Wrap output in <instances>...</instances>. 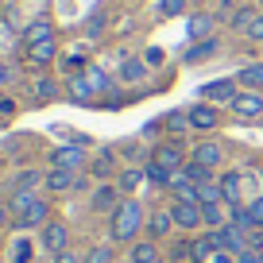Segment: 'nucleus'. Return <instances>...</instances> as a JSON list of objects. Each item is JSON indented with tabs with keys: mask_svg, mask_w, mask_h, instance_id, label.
<instances>
[{
	"mask_svg": "<svg viewBox=\"0 0 263 263\" xmlns=\"http://www.w3.org/2000/svg\"><path fill=\"white\" fill-rule=\"evenodd\" d=\"M93 174H101V178H105V174H112V151H101V159L93 163Z\"/></svg>",
	"mask_w": 263,
	"mask_h": 263,
	"instance_id": "31",
	"label": "nucleus"
},
{
	"mask_svg": "<svg viewBox=\"0 0 263 263\" xmlns=\"http://www.w3.org/2000/svg\"><path fill=\"white\" fill-rule=\"evenodd\" d=\"M132 263H159L155 240H136V244H132Z\"/></svg>",
	"mask_w": 263,
	"mask_h": 263,
	"instance_id": "22",
	"label": "nucleus"
},
{
	"mask_svg": "<svg viewBox=\"0 0 263 263\" xmlns=\"http://www.w3.org/2000/svg\"><path fill=\"white\" fill-rule=\"evenodd\" d=\"M209 31H213V16H205V12L190 16V24H186V35H190V39H209Z\"/></svg>",
	"mask_w": 263,
	"mask_h": 263,
	"instance_id": "21",
	"label": "nucleus"
},
{
	"mask_svg": "<svg viewBox=\"0 0 263 263\" xmlns=\"http://www.w3.org/2000/svg\"><path fill=\"white\" fill-rule=\"evenodd\" d=\"M209 255H217V240H213V232H209V236H197V240H190V259H194V263L209 259Z\"/></svg>",
	"mask_w": 263,
	"mask_h": 263,
	"instance_id": "19",
	"label": "nucleus"
},
{
	"mask_svg": "<svg viewBox=\"0 0 263 263\" xmlns=\"http://www.w3.org/2000/svg\"><path fill=\"white\" fill-rule=\"evenodd\" d=\"M116 78H120V82H128V85L143 82V78H147V62H143V58H128V62L116 70Z\"/></svg>",
	"mask_w": 263,
	"mask_h": 263,
	"instance_id": "15",
	"label": "nucleus"
},
{
	"mask_svg": "<svg viewBox=\"0 0 263 263\" xmlns=\"http://www.w3.org/2000/svg\"><path fill=\"white\" fill-rule=\"evenodd\" d=\"M82 186V178H78V171H66V166H54V171L47 174V190H54V194H66V190Z\"/></svg>",
	"mask_w": 263,
	"mask_h": 263,
	"instance_id": "10",
	"label": "nucleus"
},
{
	"mask_svg": "<svg viewBox=\"0 0 263 263\" xmlns=\"http://www.w3.org/2000/svg\"><path fill=\"white\" fill-rule=\"evenodd\" d=\"M248 39H252V43H263V12L252 20V27H248Z\"/></svg>",
	"mask_w": 263,
	"mask_h": 263,
	"instance_id": "33",
	"label": "nucleus"
},
{
	"mask_svg": "<svg viewBox=\"0 0 263 263\" xmlns=\"http://www.w3.org/2000/svg\"><path fill=\"white\" fill-rule=\"evenodd\" d=\"M47 221H50V205L43 201V197H31V201H27V209L16 217L20 229H35V224H47Z\"/></svg>",
	"mask_w": 263,
	"mask_h": 263,
	"instance_id": "4",
	"label": "nucleus"
},
{
	"mask_svg": "<svg viewBox=\"0 0 263 263\" xmlns=\"http://www.w3.org/2000/svg\"><path fill=\"white\" fill-rule=\"evenodd\" d=\"M50 163L66 166V171H82V166H85V151L82 147H54V151H50Z\"/></svg>",
	"mask_w": 263,
	"mask_h": 263,
	"instance_id": "9",
	"label": "nucleus"
},
{
	"mask_svg": "<svg viewBox=\"0 0 263 263\" xmlns=\"http://www.w3.org/2000/svg\"><path fill=\"white\" fill-rule=\"evenodd\" d=\"M143 178H147V174H143V171H124V174H120V182H116V186H120L124 194H132V190L140 186Z\"/></svg>",
	"mask_w": 263,
	"mask_h": 263,
	"instance_id": "29",
	"label": "nucleus"
},
{
	"mask_svg": "<svg viewBox=\"0 0 263 263\" xmlns=\"http://www.w3.org/2000/svg\"><path fill=\"white\" fill-rule=\"evenodd\" d=\"M240 85H248V89H263V62H248L244 70L236 74Z\"/></svg>",
	"mask_w": 263,
	"mask_h": 263,
	"instance_id": "23",
	"label": "nucleus"
},
{
	"mask_svg": "<svg viewBox=\"0 0 263 263\" xmlns=\"http://www.w3.org/2000/svg\"><path fill=\"white\" fill-rule=\"evenodd\" d=\"M54 263H82V259H78V255H70V252H58Z\"/></svg>",
	"mask_w": 263,
	"mask_h": 263,
	"instance_id": "41",
	"label": "nucleus"
},
{
	"mask_svg": "<svg viewBox=\"0 0 263 263\" xmlns=\"http://www.w3.org/2000/svg\"><path fill=\"white\" fill-rule=\"evenodd\" d=\"M143 174H147V182H151V186H171V182H174V171H166V166H159L155 159H151V163L143 166Z\"/></svg>",
	"mask_w": 263,
	"mask_h": 263,
	"instance_id": "25",
	"label": "nucleus"
},
{
	"mask_svg": "<svg viewBox=\"0 0 263 263\" xmlns=\"http://www.w3.org/2000/svg\"><path fill=\"white\" fill-rule=\"evenodd\" d=\"M232 112L236 116H259L263 112V97L259 93H240V97L232 101Z\"/></svg>",
	"mask_w": 263,
	"mask_h": 263,
	"instance_id": "18",
	"label": "nucleus"
},
{
	"mask_svg": "<svg viewBox=\"0 0 263 263\" xmlns=\"http://www.w3.org/2000/svg\"><path fill=\"white\" fill-rule=\"evenodd\" d=\"M213 240H217V252H248V232L236 229V224H221V229H213Z\"/></svg>",
	"mask_w": 263,
	"mask_h": 263,
	"instance_id": "2",
	"label": "nucleus"
},
{
	"mask_svg": "<svg viewBox=\"0 0 263 263\" xmlns=\"http://www.w3.org/2000/svg\"><path fill=\"white\" fill-rule=\"evenodd\" d=\"M85 78L93 82V89H108V78H105V74H97V70H89Z\"/></svg>",
	"mask_w": 263,
	"mask_h": 263,
	"instance_id": "38",
	"label": "nucleus"
},
{
	"mask_svg": "<svg viewBox=\"0 0 263 263\" xmlns=\"http://www.w3.org/2000/svg\"><path fill=\"white\" fill-rule=\"evenodd\" d=\"M39 178H43L39 171H24V174L16 178V190H27V194H31V186H39Z\"/></svg>",
	"mask_w": 263,
	"mask_h": 263,
	"instance_id": "30",
	"label": "nucleus"
},
{
	"mask_svg": "<svg viewBox=\"0 0 263 263\" xmlns=\"http://www.w3.org/2000/svg\"><path fill=\"white\" fill-rule=\"evenodd\" d=\"M213 263H232V259H229L224 252H217V255H213Z\"/></svg>",
	"mask_w": 263,
	"mask_h": 263,
	"instance_id": "42",
	"label": "nucleus"
},
{
	"mask_svg": "<svg viewBox=\"0 0 263 263\" xmlns=\"http://www.w3.org/2000/svg\"><path fill=\"white\" fill-rule=\"evenodd\" d=\"M182 8H186V0H163V4H159V12H163V16H178Z\"/></svg>",
	"mask_w": 263,
	"mask_h": 263,
	"instance_id": "32",
	"label": "nucleus"
},
{
	"mask_svg": "<svg viewBox=\"0 0 263 263\" xmlns=\"http://www.w3.org/2000/svg\"><path fill=\"white\" fill-rule=\"evenodd\" d=\"M259 4H263V0H259Z\"/></svg>",
	"mask_w": 263,
	"mask_h": 263,
	"instance_id": "44",
	"label": "nucleus"
},
{
	"mask_svg": "<svg viewBox=\"0 0 263 263\" xmlns=\"http://www.w3.org/2000/svg\"><path fill=\"white\" fill-rule=\"evenodd\" d=\"M151 159H155L159 166H166V171H182V166H186V159H182V143H178V140H166V143H159Z\"/></svg>",
	"mask_w": 263,
	"mask_h": 263,
	"instance_id": "5",
	"label": "nucleus"
},
{
	"mask_svg": "<svg viewBox=\"0 0 263 263\" xmlns=\"http://www.w3.org/2000/svg\"><path fill=\"white\" fill-rule=\"evenodd\" d=\"M217 50H221V43H217L213 35H209V39H197L194 47H190L186 54H182V62H186V66H197V62H205V58H213Z\"/></svg>",
	"mask_w": 263,
	"mask_h": 263,
	"instance_id": "8",
	"label": "nucleus"
},
{
	"mask_svg": "<svg viewBox=\"0 0 263 263\" xmlns=\"http://www.w3.org/2000/svg\"><path fill=\"white\" fill-rule=\"evenodd\" d=\"M43 244H47V252H66V244H70V229H66L62 221H47L43 224Z\"/></svg>",
	"mask_w": 263,
	"mask_h": 263,
	"instance_id": "6",
	"label": "nucleus"
},
{
	"mask_svg": "<svg viewBox=\"0 0 263 263\" xmlns=\"http://www.w3.org/2000/svg\"><path fill=\"white\" fill-rule=\"evenodd\" d=\"M101 27H105V16H93V20H89V27H85V35H97Z\"/></svg>",
	"mask_w": 263,
	"mask_h": 263,
	"instance_id": "40",
	"label": "nucleus"
},
{
	"mask_svg": "<svg viewBox=\"0 0 263 263\" xmlns=\"http://www.w3.org/2000/svg\"><path fill=\"white\" fill-rule=\"evenodd\" d=\"M221 155H224V151H221V143H197V147H194V155H190V163H201V166H209V171H213V166L217 163H221Z\"/></svg>",
	"mask_w": 263,
	"mask_h": 263,
	"instance_id": "12",
	"label": "nucleus"
},
{
	"mask_svg": "<svg viewBox=\"0 0 263 263\" xmlns=\"http://www.w3.org/2000/svg\"><path fill=\"white\" fill-rule=\"evenodd\" d=\"M108 259H112V252H108V248H93L85 263H108Z\"/></svg>",
	"mask_w": 263,
	"mask_h": 263,
	"instance_id": "36",
	"label": "nucleus"
},
{
	"mask_svg": "<svg viewBox=\"0 0 263 263\" xmlns=\"http://www.w3.org/2000/svg\"><path fill=\"white\" fill-rule=\"evenodd\" d=\"M217 108L213 105H194L190 108V128H197V132H209V128H217Z\"/></svg>",
	"mask_w": 263,
	"mask_h": 263,
	"instance_id": "11",
	"label": "nucleus"
},
{
	"mask_svg": "<svg viewBox=\"0 0 263 263\" xmlns=\"http://www.w3.org/2000/svg\"><path fill=\"white\" fill-rule=\"evenodd\" d=\"M236 78H221V82H209L205 89H201V97H209V101H224V105H232V101L240 97V89H236Z\"/></svg>",
	"mask_w": 263,
	"mask_h": 263,
	"instance_id": "7",
	"label": "nucleus"
},
{
	"mask_svg": "<svg viewBox=\"0 0 263 263\" xmlns=\"http://www.w3.org/2000/svg\"><path fill=\"white\" fill-rule=\"evenodd\" d=\"M163 124H166V132H171V136H178V132L190 128V112H171Z\"/></svg>",
	"mask_w": 263,
	"mask_h": 263,
	"instance_id": "28",
	"label": "nucleus"
},
{
	"mask_svg": "<svg viewBox=\"0 0 263 263\" xmlns=\"http://www.w3.org/2000/svg\"><path fill=\"white\" fill-rule=\"evenodd\" d=\"M43 39H54V27H50V20H35V24H27L24 47H31V43H43Z\"/></svg>",
	"mask_w": 263,
	"mask_h": 263,
	"instance_id": "20",
	"label": "nucleus"
},
{
	"mask_svg": "<svg viewBox=\"0 0 263 263\" xmlns=\"http://www.w3.org/2000/svg\"><path fill=\"white\" fill-rule=\"evenodd\" d=\"M182 174H186L194 186H205V182H213V171H209V166H201V163H186V166H182Z\"/></svg>",
	"mask_w": 263,
	"mask_h": 263,
	"instance_id": "26",
	"label": "nucleus"
},
{
	"mask_svg": "<svg viewBox=\"0 0 263 263\" xmlns=\"http://www.w3.org/2000/svg\"><path fill=\"white\" fill-rule=\"evenodd\" d=\"M116 205H120V186H101L97 194H93V209H97V213H112Z\"/></svg>",
	"mask_w": 263,
	"mask_h": 263,
	"instance_id": "14",
	"label": "nucleus"
},
{
	"mask_svg": "<svg viewBox=\"0 0 263 263\" xmlns=\"http://www.w3.org/2000/svg\"><path fill=\"white\" fill-rule=\"evenodd\" d=\"M171 229H174V217H171V213H163V209H159V213H151V221H147V232H151V240L166 236Z\"/></svg>",
	"mask_w": 263,
	"mask_h": 263,
	"instance_id": "24",
	"label": "nucleus"
},
{
	"mask_svg": "<svg viewBox=\"0 0 263 263\" xmlns=\"http://www.w3.org/2000/svg\"><path fill=\"white\" fill-rule=\"evenodd\" d=\"M240 178H244L240 171H229V174H221V182H217V186H221V197L229 205H240Z\"/></svg>",
	"mask_w": 263,
	"mask_h": 263,
	"instance_id": "17",
	"label": "nucleus"
},
{
	"mask_svg": "<svg viewBox=\"0 0 263 263\" xmlns=\"http://www.w3.org/2000/svg\"><path fill=\"white\" fill-rule=\"evenodd\" d=\"M201 221H205L209 229H221V224H224V213H221V201H217V205H201Z\"/></svg>",
	"mask_w": 263,
	"mask_h": 263,
	"instance_id": "27",
	"label": "nucleus"
},
{
	"mask_svg": "<svg viewBox=\"0 0 263 263\" xmlns=\"http://www.w3.org/2000/svg\"><path fill=\"white\" fill-rule=\"evenodd\" d=\"M35 93H39V101H50V97H54L58 89H54V82H47V78H43V82L35 85Z\"/></svg>",
	"mask_w": 263,
	"mask_h": 263,
	"instance_id": "34",
	"label": "nucleus"
},
{
	"mask_svg": "<svg viewBox=\"0 0 263 263\" xmlns=\"http://www.w3.org/2000/svg\"><path fill=\"white\" fill-rule=\"evenodd\" d=\"M16 263H31V244H27V240L16 248Z\"/></svg>",
	"mask_w": 263,
	"mask_h": 263,
	"instance_id": "39",
	"label": "nucleus"
},
{
	"mask_svg": "<svg viewBox=\"0 0 263 263\" xmlns=\"http://www.w3.org/2000/svg\"><path fill=\"white\" fill-rule=\"evenodd\" d=\"M143 229V205L140 201H132V197H124L120 205L112 209V221H108V236L112 240H136Z\"/></svg>",
	"mask_w": 263,
	"mask_h": 263,
	"instance_id": "1",
	"label": "nucleus"
},
{
	"mask_svg": "<svg viewBox=\"0 0 263 263\" xmlns=\"http://www.w3.org/2000/svg\"><path fill=\"white\" fill-rule=\"evenodd\" d=\"M236 263H263V252L248 248V252H240V255H236Z\"/></svg>",
	"mask_w": 263,
	"mask_h": 263,
	"instance_id": "37",
	"label": "nucleus"
},
{
	"mask_svg": "<svg viewBox=\"0 0 263 263\" xmlns=\"http://www.w3.org/2000/svg\"><path fill=\"white\" fill-rule=\"evenodd\" d=\"M171 217H174V224H178V229H197V224H205L201 221V205H197V201H174L171 205Z\"/></svg>",
	"mask_w": 263,
	"mask_h": 263,
	"instance_id": "3",
	"label": "nucleus"
},
{
	"mask_svg": "<svg viewBox=\"0 0 263 263\" xmlns=\"http://www.w3.org/2000/svg\"><path fill=\"white\" fill-rule=\"evenodd\" d=\"M97 97V89H93V82L85 74H74L70 78V101H78V105H85V101Z\"/></svg>",
	"mask_w": 263,
	"mask_h": 263,
	"instance_id": "16",
	"label": "nucleus"
},
{
	"mask_svg": "<svg viewBox=\"0 0 263 263\" xmlns=\"http://www.w3.org/2000/svg\"><path fill=\"white\" fill-rule=\"evenodd\" d=\"M4 224H8V209H0V229H4Z\"/></svg>",
	"mask_w": 263,
	"mask_h": 263,
	"instance_id": "43",
	"label": "nucleus"
},
{
	"mask_svg": "<svg viewBox=\"0 0 263 263\" xmlns=\"http://www.w3.org/2000/svg\"><path fill=\"white\" fill-rule=\"evenodd\" d=\"M248 209H252V221H255V229L263 232V197H255V201H252Z\"/></svg>",
	"mask_w": 263,
	"mask_h": 263,
	"instance_id": "35",
	"label": "nucleus"
},
{
	"mask_svg": "<svg viewBox=\"0 0 263 263\" xmlns=\"http://www.w3.org/2000/svg\"><path fill=\"white\" fill-rule=\"evenodd\" d=\"M54 54H58V39H43V43H31V47H27V58H31L35 66L54 62Z\"/></svg>",
	"mask_w": 263,
	"mask_h": 263,
	"instance_id": "13",
	"label": "nucleus"
}]
</instances>
